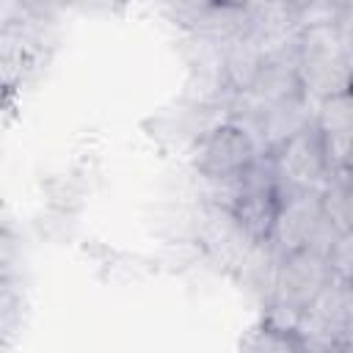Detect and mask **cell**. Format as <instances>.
Instances as JSON below:
<instances>
[{
    "mask_svg": "<svg viewBox=\"0 0 353 353\" xmlns=\"http://www.w3.org/2000/svg\"><path fill=\"white\" fill-rule=\"evenodd\" d=\"M350 8L334 25H312L298 30V72L303 97L320 99L350 88Z\"/></svg>",
    "mask_w": 353,
    "mask_h": 353,
    "instance_id": "6da1fadb",
    "label": "cell"
},
{
    "mask_svg": "<svg viewBox=\"0 0 353 353\" xmlns=\"http://www.w3.org/2000/svg\"><path fill=\"white\" fill-rule=\"evenodd\" d=\"M259 154L254 135L234 119H221L199 132L188 146V163L204 182L237 179Z\"/></svg>",
    "mask_w": 353,
    "mask_h": 353,
    "instance_id": "7a4b0ae2",
    "label": "cell"
},
{
    "mask_svg": "<svg viewBox=\"0 0 353 353\" xmlns=\"http://www.w3.org/2000/svg\"><path fill=\"white\" fill-rule=\"evenodd\" d=\"M295 334L303 350H350L353 347V279L331 276L328 284L301 312Z\"/></svg>",
    "mask_w": 353,
    "mask_h": 353,
    "instance_id": "3957f363",
    "label": "cell"
},
{
    "mask_svg": "<svg viewBox=\"0 0 353 353\" xmlns=\"http://www.w3.org/2000/svg\"><path fill=\"white\" fill-rule=\"evenodd\" d=\"M39 17L19 14L0 22V105L14 97L39 69L47 41Z\"/></svg>",
    "mask_w": 353,
    "mask_h": 353,
    "instance_id": "277c9868",
    "label": "cell"
},
{
    "mask_svg": "<svg viewBox=\"0 0 353 353\" xmlns=\"http://www.w3.org/2000/svg\"><path fill=\"white\" fill-rule=\"evenodd\" d=\"M331 268L325 259V251L314 245L295 248L290 254H279L276 270H273V284H270V303H281L292 312H303L312 298L328 284Z\"/></svg>",
    "mask_w": 353,
    "mask_h": 353,
    "instance_id": "5b68a950",
    "label": "cell"
},
{
    "mask_svg": "<svg viewBox=\"0 0 353 353\" xmlns=\"http://www.w3.org/2000/svg\"><path fill=\"white\" fill-rule=\"evenodd\" d=\"M273 168H276V190L287 193L295 188L323 190L328 182V168L323 157V143L314 121L292 132L287 141H281L273 152Z\"/></svg>",
    "mask_w": 353,
    "mask_h": 353,
    "instance_id": "8992f818",
    "label": "cell"
},
{
    "mask_svg": "<svg viewBox=\"0 0 353 353\" xmlns=\"http://www.w3.org/2000/svg\"><path fill=\"white\" fill-rule=\"evenodd\" d=\"M279 215L270 234V245L276 254H290L295 248L309 245L317 226L323 223V204L320 190L295 188L287 193H279Z\"/></svg>",
    "mask_w": 353,
    "mask_h": 353,
    "instance_id": "52a82bcc",
    "label": "cell"
},
{
    "mask_svg": "<svg viewBox=\"0 0 353 353\" xmlns=\"http://www.w3.org/2000/svg\"><path fill=\"white\" fill-rule=\"evenodd\" d=\"M243 11L248 22V36L259 44L279 41L298 30V0H251Z\"/></svg>",
    "mask_w": 353,
    "mask_h": 353,
    "instance_id": "ba28073f",
    "label": "cell"
},
{
    "mask_svg": "<svg viewBox=\"0 0 353 353\" xmlns=\"http://www.w3.org/2000/svg\"><path fill=\"white\" fill-rule=\"evenodd\" d=\"M262 52H265V44H259L256 39H251L248 33L223 44L221 50V74H223V83L232 88V91H248L256 72H259V63H262Z\"/></svg>",
    "mask_w": 353,
    "mask_h": 353,
    "instance_id": "9c48e42d",
    "label": "cell"
},
{
    "mask_svg": "<svg viewBox=\"0 0 353 353\" xmlns=\"http://www.w3.org/2000/svg\"><path fill=\"white\" fill-rule=\"evenodd\" d=\"M323 218L336 232H353V204H350V179H328L320 190Z\"/></svg>",
    "mask_w": 353,
    "mask_h": 353,
    "instance_id": "30bf717a",
    "label": "cell"
},
{
    "mask_svg": "<svg viewBox=\"0 0 353 353\" xmlns=\"http://www.w3.org/2000/svg\"><path fill=\"white\" fill-rule=\"evenodd\" d=\"M314 127L320 132H353V99L350 88L336 91L314 105Z\"/></svg>",
    "mask_w": 353,
    "mask_h": 353,
    "instance_id": "8fae6325",
    "label": "cell"
},
{
    "mask_svg": "<svg viewBox=\"0 0 353 353\" xmlns=\"http://www.w3.org/2000/svg\"><path fill=\"white\" fill-rule=\"evenodd\" d=\"M240 347L256 353H303V342L295 331H281L268 323H259L245 339H240Z\"/></svg>",
    "mask_w": 353,
    "mask_h": 353,
    "instance_id": "7c38bea8",
    "label": "cell"
},
{
    "mask_svg": "<svg viewBox=\"0 0 353 353\" xmlns=\"http://www.w3.org/2000/svg\"><path fill=\"white\" fill-rule=\"evenodd\" d=\"M204 259H207L204 245L199 243L196 234H190V237H171V240H165L157 262H160V268H165L171 273H182V270L196 268Z\"/></svg>",
    "mask_w": 353,
    "mask_h": 353,
    "instance_id": "4fadbf2b",
    "label": "cell"
},
{
    "mask_svg": "<svg viewBox=\"0 0 353 353\" xmlns=\"http://www.w3.org/2000/svg\"><path fill=\"white\" fill-rule=\"evenodd\" d=\"M22 323V295L17 284L0 287V347L11 342Z\"/></svg>",
    "mask_w": 353,
    "mask_h": 353,
    "instance_id": "5bb4252c",
    "label": "cell"
},
{
    "mask_svg": "<svg viewBox=\"0 0 353 353\" xmlns=\"http://www.w3.org/2000/svg\"><path fill=\"white\" fill-rule=\"evenodd\" d=\"M19 240L11 232V226H0V287L17 284L19 276Z\"/></svg>",
    "mask_w": 353,
    "mask_h": 353,
    "instance_id": "9a60e30c",
    "label": "cell"
},
{
    "mask_svg": "<svg viewBox=\"0 0 353 353\" xmlns=\"http://www.w3.org/2000/svg\"><path fill=\"white\" fill-rule=\"evenodd\" d=\"M328 268L339 279H353V232H339L325 251Z\"/></svg>",
    "mask_w": 353,
    "mask_h": 353,
    "instance_id": "2e32d148",
    "label": "cell"
},
{
    "mask_svg": "<svg viewBox=\"0 0 353 353\" xmlns=\"http://www.w3.org/2000/svg\"><path fill=\"white\" fill-rule=\"evenodd\" d=\"M160 11L168 14L171 22H176L179 28H188L212 0H154Z\"/></svg>",
    "mask_w": 353,
    "mask_h": 353,
    "instance_id": "e0dca14e",
    "label": "cell"
},
{
    "mask_svg": "<svg viewBox=\"0 0 353 353\" xmlns=\"http://www.w3.org/2000/svg\"><path fill=\"white\" fill-rule=\"evenodd\" d=\"M215 6H229V8H245L251 0H212Z\"/></svg>",
    "mask_w": 353,
    "mask_h": 353,
    "instance_id": "ac0fdd59",
    "label": "cell"
},
{
    "mask_svg": "<svg viewBox=\"0 0 353 353\" xmlns=\"http://www.w3.org/2000/svg\"><path fill=\"white\" fill-rule=\"evenodd\" d=\"M0 226H8V212L3 207V201H0Z\"/></svg>",
    "mask_w": 353,
    "mask_h": 353,
    "instance_id": "d6986e66",
    "label": "cell"
},
{
    "mask_svg": "<svg viewBox=\"0 0 353 353\" xmlns=\"http://www.w3.org/2000/svg\"><path fill=\"white\" fill-rule=\"evenodd\" d=\"M334 3H342V6H350V0H334Z\"/></svg>",
    "mask_w": 353,
    "mask_h": 353,
    "instance_id": "ffe728a7",
    "label": "cell"
}]
</instances>
